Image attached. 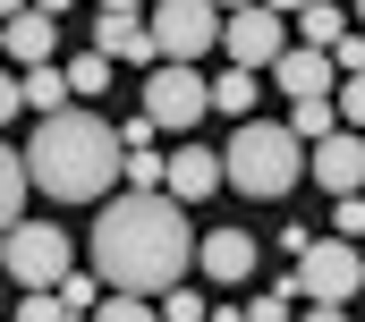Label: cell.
<instances>
[{"label":"cell","instance_id":"obj_27","mask_svg":"<svg viewBox=\"0 0 365 322\" xmlns=\"http://www.w3.org/2000/svg\"><path fill=\"white\" fill-rule=\"evenodd\" d=\"M34 9H51V17H60V9H77V0H34Z\"/></svg>","mask_w":365,"mask_h":322},{"label":"cell","instance_id":"obj_28","mask_svg":"<svg viewBox=\"0 0 365 322\" xmlns=\"http://www.w3.org/2000/svg\"><path fill=\"white\" fill-rule=\"evenodd\" d=\"M93 9H145V0H93Z\"/></svg>","mask_w":365,"mask_h":322},{"label":"cell","instance_id":"obj_25","mask_svg":"<svg viewBox=\"0 0 365 322\" xmlns=\"http://www.w3.org/2000/svg\"><path fill=\"white\" fill-rule=\"evenodd\" d=\"M195 314H212V306L187 297V289H162V322H195Z\"/></svg>","mask_w":365,"mask_h":322},{"label":"cell","instance_id":"obj_26","mask_svg":"<svg viewBox=\"0 0 365 322\" xmlns=\"http://www.w3.org/2000/svg\"><path fill=\"white\" fill-rule=\"evenodd\" d=\"M340 119L365 128V68H357V77H340Z\"/></svg>","mask_w":365,"mask_h":322},{"label":"cell","instance_id":"obj_17","mask_svg":"<svg viewBox=\"0 0 365 322\" xmlns=\"http://www.w3.org/2000/svg\"><path fill=\"white\" fill-rule=\"evenodd\" d=\"M255 77H264V68H238V60H230V77L212 85V110H230V119H255Z\"/></svg>","mask_w":365,"mask_h":322},{"label":"cell","instance_id":"obj_18","mask_svg":"<svg viewBox=\"0 0 365 322\" xmlns=\"http://www.w3.org/2000/svg\"><path fill=\"white\" fill-rule=\"evenodd\" d=\"M340 34H349V17H340L331 0H314V9H297V43H323V51H331Z\"/></svg>","mask_w":365,"mask_h":322},{"label":"cell","instance_id":"obj_14","mask_svg":"<svg viewBox=\"0 0 365 322\" xmlns=\"http://www.w3.org/2000/svg\"><path fill=\"white\" fill-rule=\"evenodd\" d=\"M0 102H9V110H34V119H51V110H68V102H77V77L43 60V68H17V85H9Z\"/></svg>","mask_w":365,"mask_h":322},{"label":"cell","instance_id":"obj_21","mask_svg":"<svg viewBox=\"0 0 365 322\" xmlns=\"http://www.w3.org/2000/svg\"><path fill=\"white\" fill-rule=\"evenodd\" d=\"M128 187H170V161H153V145L128 153Z\"/></svg>","mask_w":365,"mask_h":322},{"label":"cell","instance_id":"obj_8","mask_svg":"<svg viewBox=\"0 0 365 322\" xmlns=\"http://www.w3.org/2000/svg\"><path fill=\"white\" fill-rule=\"evenodd\" d=\"M153 34H162V60H204L221 43V0H162Z\"/></svg>","mask_w":365,"mask_h":322},{"label":"cell","instance_id":"obj_5","mask_svg":"<svg viewBox=\"0 0 365 322\" xmlns=\"http://www.w3.org/2000/svg\"><path fill=\"white\" fill-rule=\"evenodd\" d=\"M0 263H9L17 289H60V280L77 271V246H68V229H51V221H9Z\"/></svg>","mask_w":365,"mask_h":322},{"label":"cell","instance_id":"obj_22","mask_svg":"<svg viewBox=\"0 0 365 322\" xmlns=\"http://www.w3.org/2000/svg\"><path fill=\"white\" fill-rule=\"evenodd\" d=\"M331 229L340 238H365V195H331Z\"/></svg>","mask_w":365,"mask_h":322},{"label":"cell","instance_id":"obj_15","mask_svg":"<svg viewBox=\"0 0 365 322\" xmlns=\"http://www.w3.org/2000/svg\"><path fill=\"white\" fill-rule=\"evenodd\" d=\"M0 43H9V60H17V68H43V60H51V43H60V26H51V9H17Z\"/></svg>","mask_w":365,"mask_h":322},{"label":"cell","instance_id":"obj_32","mask_svg":"<svg viewBox=\"0 0 365 322\" xmlns=\"http://www.w3.org/2000/svg\"><path fill=\"white\" fill-rule=\"evenodd\" d=\"M357 26H365V0H357Z\"/></svg>","mask_w":365,"mask_h":322},{"label":"cell","instance_id":"obj_13","mask_svg":"<svg viewBox=\"0 0 365 322\" xmlns=\"http://www.w3.org/2000/svg\"><path fill=\"white\" fill-rule=\"evenodd\" d=\"M204 280H221V289H238V280H255V263H264V246L247 238V229H204Z\"/></svg>","mask_w":365,"mask_h":322},{"label":"cell","instance_id":"obj_24","mask_svg":"<svg viewBox=\"0 0 365 322\" xmlns=\"http://www.w3.org/2000/svg\"><path fill=\"white\" fill-rule=\"evenodd\" d=\"M331 60H340V77H357V68H365V26H349V34L331 43Z\"/></svg>","mask_w":365,"mask_h":322},{"label":"cell","instance_id":"obj_7","mask_svg":"<svg viewBox=\"0 0 365 322\" xmlns=\"http://www.w3.org/2000/svg\"><path fill=\"white\" fill-rule=\"evenodd\" d=\"M145 110H153L162 128H179V136H187V128L212 110V85L195 77V60H162V68L145 77Z\"/></svg>","mask_w":365,"mask_h":322},{"label":"cell","instance_id":"obj_30","mask_svg":"<svg viewBox=\"0 0 365 322\" xmlns=\"http://www.w3.org/2000/svg\"><path fill=\"white\" fill-rule=\"evenodd\" d=\"M0 9H9V17H17V9H34V0H0Z\"/></svg>","mask_w":365,"mask_h":322},{"label":"cell","instance_id":"obj_6","mask_svg":"<svg viewBox=\"0 0 365 322\" xmlns=\"http://www.w3.org/2000/svg\"><path fill=\"white\" fill-rule=\"evenodd\" d=\"M289 34H297V17L272 9V0H247V9L221 17V51H230L238 68H264V77H272V60L289 51Z\"/></svg>","mask_w":365,"mask_h":322},{"label":"cell","instance_id":"obj_1","mask_svg":"<svg viewBox=\"0 0 365 322\" xmlns=\"http://www.w3.org/2000/svg\"><path fill=\"white\" fill-rule=\"evenodd\" d=\"M195 254H204V246L187 238V204L170 187H128V195H110V212L93 221V271H102L110 289L162 297V289L187 280Z\"/></svg>","mask_w":365,"mask_h":322},{"label":"cell","instance_id":"obj_2","mask_svg":"<svg viewBox=\"0 0 365 322\" xmlns=\"http://www.w3.org/2000/svg\"><path fill=\"white\" fill-rule=\"evenodd\" d=\"M34 178H43V195L51 204H102L110 195V178H128V136L110 128V119H93V110H51L43 128H34Z\"/></svg>","mask_w":365,"mask_h":322},{"label":"cell","instance_id":"obj_19","mask_svg":"<svg viewBox=\"0 0 365 322\" xmlns=\"http://www.w3.org/2000/svg\"><path fill=\"white\" fill-rule=\"evenodd\" d=\"M102 289H110V280H102V271H68V280H60V306H68V314H93V306H102Z\"/></svg>","mask_w":365,"mask_h":322},{"label":"cell","instance_id":"obj_20","mask_svg":"<svg viewBox=\"0 0 365 322\" xmlns=\"http://www.w3.org/2000/svg\"><path fill=\"white\" fill-rule=\"evenodd\" d=\"M297 297H306L297 280H289V289H264V297H247V322H280V314H297Z\"/></svg>","mask_w":365,"mask_h":322},{"label":"cell","instance_id":"obj_23","mask_svg":"<svg viewBox=\"0 0 365 322\" xmlns=\"http://www.w3.org/2000/svg\"><path fill=\"white\" fill-rule=\"evenodd\" d=\"M68 77H77V93H102V85H110V51H86Z\"/></svg>","mask_w":365,"mask_h":322},{"label":"cell","instance_id":"obj_12","mask_svg":"<svg viewBox=\"0 0 365 322\" xmlns=\"http://www.w3.org/2000/svg\"><path fill=\"white\" fill-rule=\"evenodd\" d=\"M212 187H230V153L187 145V136H179V153H170V195H179V204H204Z\"/></svg>","mask_w":365,"mask_h":322},{"label":"cell","instance_id":"obj_3","mask_svg":"<svg viewBox=\"0 0 365 322\" xmlns=\"http://www.w3.org/2000/svg\"><path fill=\"white\" fill-rule=\"evenodd\" d=\"M297 178H306V136L272 128V119H238V136H230V187L255 195V204H272Z\"/></svg>","mask_w":365,"mask_h":322},{"label":"cell","instance_id":"obj_29","mask_svg":"<svg viewBox=\"0 0 365 322\" xmlns=\"http://www.w3.org/2000/svg\"><path fill=\"white\" fill-rule=\"evenodd\" d=\"M272 9H289V17H297V9H314V0H272Z\"/></svg>","mask_w":365,"mask_h":322},{"label":"cell","instance_id":"obj_11","mask_svg":"<svg viewBox=\"0 0 365 322\" xmlns=\"http://www.w3.org/2000/svg\"><path fill=\"white\" fill-rule=\"evenodd\" d=\"M306 170H314V187H323V195H357V187H365V128H349V136L331 128V136L314 145Z\"/></svg>","mask_w":365,"mask_h":322},{"label":"cell","instance_id":"obj_31","mask_svg":"<svg viewBox=\"0 0 365 322\" xmlns=\"http://www.w3.org/2000/svg\"><path fill=\"white\" fill-rule=\"evenodd\" d=\"M221 9H247V0H221Z\"/></svg>","mask_w":365,"mask_h":322},{"label":"cell","instance_id":"obj_9","mask_svg":"<svg viewBox=\"0 0 365 322\" xmlns=\"http://www.w3.org/2000/svg\"><path fill=\"white\" fill-rule=\"evenodd\" d=\"M93 51H110V60H128V68H162V34H153V17H136V9H102V17H93Z\"/></svg>","mask_w":365,"mask_h":322},{"label":"cell","instance_id":"obj_4","mask_svg":"<svg viewBox=\"0 0 365 322\" xmlns=\"http://www.w3.org/2000/svg\"><path fill=\"white\" fill-rule=\"evenodd\" d=\"M297 289H306V306H314L323 322H340V314H349V297L365 289L357 238H314L306 254H297Z\"/></svg>","mask_w":365,"mask_h":322},{"label":"cell","instance_id":"obj_10","mask_svg":"<svg viewBox=\"0 0 365 322\" xmlns=\"http://www.w3.org/2000/svg\"><path fill=\"white\" fill-rule=\"evenodd\" d=\"M272 85L289 93V102H314V93H340V60L323 51V43H289L272 60Z\"/></svg>","mask_w":365,"mask_h":322},{"label":"cell","instance_id":"obj_16","mask_svg":"<svg viewBox=\"0 0 365 322\" xmlns=\"http://www.w3.org/2000/svg\"><path fill=\"white\" fill-rule=\"evenodd\" d=\"M34 161L26 153H0V221H26V195H34Z\"/></svg>","mask_w":365,"mask_h":322}]
</instances>
